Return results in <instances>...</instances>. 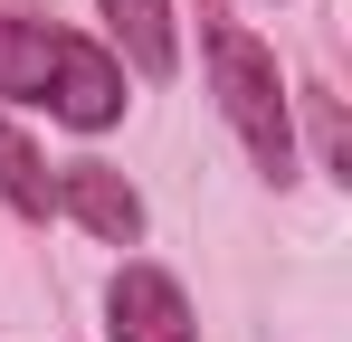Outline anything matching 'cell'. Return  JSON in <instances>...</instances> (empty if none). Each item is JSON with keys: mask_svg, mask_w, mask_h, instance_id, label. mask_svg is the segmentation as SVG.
Masks as SVG:
<instances>
[{"mask_svg": "<svg viewBox=\"0 0 352 342\" xmlns=\"http://www.w3.org/2000/svg\"><path fill=\"white\" fill-rule=\"evenodd\" d=\"M0 95L48 105L58 124L96 133L124 114V57H105L96 38H67L48 19H0Z\"/></svg>", "mask_w": 352, "mask_h": 342, "instance_id": "cell-1", "label": "cell"}, {"mask_svg": "<svg viewBox=\"0 0 352 342\" xmlns=\"http://www.w3.org/2000/svg\"><path fill=\"white\" fill-rule=\"evenodd\" d=\"M210 76H219V114L238 124V143L257 152L267 181H295V114H286V76L248 29H210Z\"/></svg>", "mask_w": 352, "mask_h": 342, "instance_id": "cell-2", "label": "cell"}, {"mask_svg": "<svg viewBox=\"0 0 352 342\" xmlns=\"http://www.w3.org/2000/svg\"><path fill=\"white\" fill-rule=\"evenodd\" d=\"M48 209H67L76 228H96L105 247H133L143 238V200H133V181L105 162H67L58 181H48Z\"/></svg>", "mask_w": 352, "mask_h": 342, "instance_id": "cell-3", "label": "cell"}, {"mask_svg": "<svg viewBox=\"0 0 352 342\" xmlns=\"http://www.w3.org/2000/svg\"><path fill=\"white\" fill-rule=\"evenodd\" d=\"M105 333L115 342H200V323H190V304H181V285L162 276V266H124L115 285H105Z\"/></svg>", "mask_w": 352, "mask_h": 342, "instance_id": "cell-4", "label": "cell"}, {"mask_svg": "<svg viewBox=\"0 0 352 342\" xmlns=\"http://www.w3.org/2000/svg\"><path fill=\"white\" fill-rule=\"evenodd\" d=\"M105 19L143 76H172V0H105Z\"/></svg>", "mask_w": 352, "mask_h": 342, "instance_id": "cell-5", "label": "cell"}, {"mask_svg": "<svg viewBox=\"0 0 352 342\" xmlns=\"http://www.w3.org/2000/svg\"><path fill=\"white\" fill-rule=\"evenodd\" d=\"M0 200L10 209H29V219H48V171H38V152L0 124Z\"/></svg>", "mask_w": 352, "mask_h": 342, "instance_id": "cell-6", "label": "cell"}]
</instances>
